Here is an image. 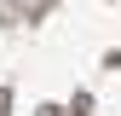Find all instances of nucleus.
<instances>
[{
    "label": "nucleus",
    "instance_id": "nucleus-2",
    "mask_svg": "<svg viewBox=\"0 0 121 116\" xmlns=\"http://www.w3.org/2000/svg\"><path fill=\"white\" fill-rule=\"evenodd\" d=\"M40 116H58V110H40Z\"/></svg>",
    "mask_w": 121,
    "mask_h": 116
},
{
    "label": "nucleus",
    "instance_id": "nucleus-1",
    "mask_svg": "<svg viewBox=\"0 0 121 116\" xmlns=\"http://www.w3.org/2000/svg\"><path fill=\"white\" fill-rule=\"evenodd\" d=\"M0 12H6V18H12V12H17V0H0Z\"/></svg>",
    "mask_w": 121,
    "mask_h": 116
}]
</instances>
